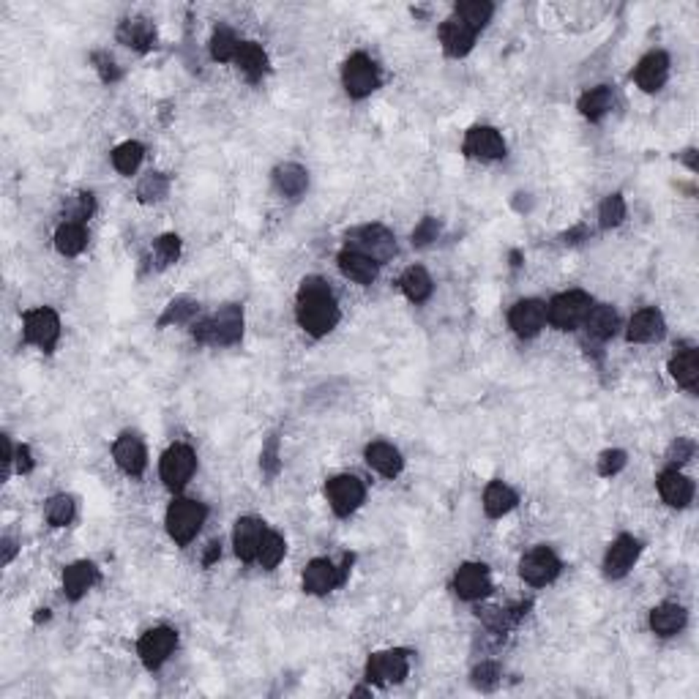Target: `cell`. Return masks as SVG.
<instances>
[{
  "label": "cell",
  "instance_id": "1",
  "mask_svg": "<svg viewBox=\"0 0 699 699\" xmlns=\"http://www.w3.org/2000/svg\"><path fill=\"white\" fill-rule=\"evenodd\" d=\"M298 325L309 337H325L339 322V306L334 292L320 276H306L298 287Z\"/></svg>",
  "mask_w": 699,
  "mask_h": 699
},
{
  "label": "cell",
  "instance_id": "2",
  "mask_svg": "<svg viewBox=\"0 0 699 699\" xmlns=\"http://www.w3.org/2000/svg\"><path fill=\"white\" fill-rule=\"evenodd\" d=\"M192 337L200 342V345H222V347H230V345H238L241 337H243V312L238 304H227L222 306L216 314L205 317V320H197L192 325Z\"/></svg>",
  "mask_w": 699,
  "mask_h": 699
},
{
  "label": "cell",
  "instance_id": "3",
  "mask_svg": "<svg viewBox=\"0 0 699 699\" xmlns=\"http://www.w3.org/2000/svg\"><path fill=\"white\" fill-rule=\"evenodd\" d=\"M205 513H208L205 505L197 500H187V497L172 500L167 508V517H164L170 538L180 546H187L200 533V528L205 522Z\"/></svg>",
  "mask_w": 699,
  "mask_h": 699
},
{
  "label": "cell",
  "instance_id": "4",
  "mask_svg": "<svg viewBox=\"0 0 699 699\" xmlns=\"http://www.w3.org/2000/svg\"><path fill=\"white\" fill-rule=\"evenodd\" d=\"M347 249L369 257V260L383 266L396 254V241L383 225H363V227H355L347 233Z\"/></svg>",
  "mask_w": 699,
  "mask_h": 699
},
{
  "label": "cell",
  "instance_id": "5",
  "mask_svg": "<svg viewBox=\"0 0 699 699\" xmlns=\"http://www.w3.org/2000/svg\"><path fill=\"white\" fill-rule=\"evenodd\" d=\"M591 309H593V298L587 296V292L568 290V292H560V296L552 298L546 317L558 330H571L587 317V312H591Z\"/></svg>",
  "mask_w": 699,
  "mask_h": 699
},
{
  "label": "cell",
  "instance_id": "6",
  "mask_svg": "<svg viewBox=\"0 0 699 699\" xmlns=\"http://www.w3.org/2000/svg\"><path fill=\"white\" fill-rule=\"evenodd\" d=\"M342 83H345V91H347L353 99L372 96V91L380 85L377 66L372 63V58H366L363 52H355V55H350L347 63L342 66Z\"/></svg>",
  "mask_w": 699,
  "mask_h": 699
},
{
  "label": "cell",
  "instance_id": "7",
  "mask_svg": "<svg viewBox=\"0 0 699 699\" xmlns=\"http://www.w3.org/2000/svg\"><path fill=\"white\" fill-rule=\"evenodd\" d=\"M22 330H25V342L36 345L39 350L50 353L55 345H58V337H60V320L52 309L47 306H39V309H30L25 312L22 317Z\"/></svg>",
  "mask_w": 699,
  "mask_h": 699
},
{
  "label": "cell",
  "instance_id": "8",
  "mask_svg": "<svg viewBox=\"0 0 699 699\" xmlns=\"http://www.w3.org/2000/svg\"><path fill=\"white\" fill-rule=\"evenodd\" d=\"M195 467H197V457L189 446H183V443L170 446L162 457V467H159L164 487L172 492L183 489L189 478L195 475Z\"/></svg>",
  "mask_w": 699,
  "mask_h": 699
},
{
  "label": "cell",
  "instance_id": "9",
  "mask_svg": "<svg viewBox=\"0 0 699 699\" xmlns=\"http://www.w3.org/2000/svg\"><path fill=\"white\" fill-rule=\"evenodd\" d=\"M410 672L408 664V653L404 650H385V653H375L366 661V680L377 683V686H391V683H401Z\"/></svg>",
  "mask_w": 699,
  "mask_h": 699
},
{
  "label": "cell",
  "instance_id": "10",
  "mask_svg": "<svg viewBox=\"0 0 699 699\" xmlns=\"http://www.w3.org/2000/svg\"><path fill=\"white\" fill-rule=\"evenodd\" d=\"M325 495H328V503H330V508H334L337 517H350L353 511L361 508V503L366 497V487L355 475H337L328 481Z\"/></svg>",
  "mask_w": 699,
  "mask_h": 699
},
{
  "label": "cell",
  "instance_id": "11",
  "mask_svg": "<svg viewBox=\"0 0 699 699\" xmlns=\"http://www.w3.org/2000/svg\"><path fill=\"white\" fill-rule=\"evenodd\" d=\"M175 645H178V634L172 629H167V625H159V629H151V631L142 634V639L137 642V653H139L145 667L159 670L172 655Z\"/></svg>",
  "mask_w": 699,
  "mask_h": 699
},
{
  "label": "cell",
  "instance_id": "12",
  "mask_svg": "<svg viewBox=\"0 0 699 699\" xmlns=\"http://www.w3.org/2000/svg\"><path fill=\"white\" fill-rule=\"evenodd\" d=\"M560 558L552 552L549 546H536L533 552H528V555L522 558L520 563V574L528 584L533 587H541V584H549L552 579H555L560 574Z\"/></svg>",
  "mask_w": 699,
  "mask_h": 699
},
{
  "label": "cell",
  "instance_id": "13",
  "mask_svg": "<svg viewBox=\"0 0 699 699\" xmlns=\"http://www.w3.org/2000/svg\"><path fill=\"white\" fill-rule=\"evenodd\" d=\"M347 563H350V560H347ZM347 563H345L342 568H337L328 558H314V560L306 566V571H304V591L312 593V596H325V593L334 591V587L345 584L347 571H350Z\"/></svg>",
  "mask_w": 699,
  "mask_h": 699
},
{
  "label": "cell",
  "instance_id": "14",
  "mask_svg": "<svg viewBox=\"0 0 699 699\" xmlns=\"http://www.w3.org/2000/svg\"><path fill=\"white\" fill-rule=\"evenodd\" d=\"M462 151H465V156H470V159L492 162V159H503V156H505V142H503L500 131L492 129V126H473V129L465 134Z\"/></svg>",
  "mask_w": 699,
  "mask_h": 699
},
{
  "label": "cell",
  "instance_id": "15",
  "mask_svg": "<svg viewBox=\"0 0 699 699\" xmlns=\"http://www.w3.org/2000/svg\"><path fill=\"white\" fill-rule=\"evenodd\" d=\"M639 552H642V544H639L634 536H617V538L612 541V546L607 549L604 574H607L609 579H620V576H625V574H629V571L634 568V563H637V558H639Z\"/></svg>",
  "mask_w": 699,
  "mask_h": 699
},
{
  "label": "cell",
  "instance_id": "16",
  "mask_svg": "<svg viewBox=\"0 0 699 699\" xmlns=\"http://www.w3.org/2000/svg\"><path fill=\"white\" fill-rule=\"evenodd\" d=\"M454 591L459 599L465 601H478V599H487L492 593V579H489V571L487 566H478V563H465L459 566L457 576H454Z\"/></svg>",
  "mask_w": 699,
  "mask_h": 699
},
{
  "label": "cell",
  "instance_id": "17",
  "mask_svg": "<svg viewBox=\"0 0 699 699\" xmlns=\"http://www.w3.org/2000/svg\"><path fill=\"white\" fill-rule=\"evenodd\" d=\"M546 322V306L536 298H525V301H517L508 312V325L513 328V334L517 337H536L538 330L544 328Z\"/></svg>",
  "mask_w": 699,
  "mask_h": 699
},
{
  "label": "cell",
  "instance_id": "18",
  "mask_svg": "<svg viewBox=\"0 0 699 699\" xmlns=\"http://www.w3.org/2000/svg\"><path fill=\"white\" fill-rule=\"evenodd\" d=\"M113 459H115V465H118L126 475H131V478H139L142 470H145V465H148L145 443H142L137 434H131V432H126V434H121V437L115 440Z\"/></svg>",
  "mask_w": 699,
  "mask_h": 699
},
{
  "label": "cell",
  "instance_id": "19",
  "mask_svg": "<svg viewBox=\"0 0 699 699\" xmlns=\"http://www.w3.org/2000/svg\"><path fill=\"white\" fill-rule=\"evenodd\" d=\"M263 536H266V528H263L260 520H254V517H241V520L235 522V530H233L235 555H238L243 563L257 560V552H260Z\"/></svg>",
  "mask_w": 699,
  "mask_h": 699
},
{
  "label": "cell",
  "instance_id": "20",
  "mask_svg": "<svg viewBox=\"0 0 699 699\" xmlns=\"http://www.w3.org/2000/svg\"><path fill=\"white\" fill-rule=\"evenodd\" d=\"M667 77H670V58L664 52H647L634 68L637 85L642 91H647V93L658 91L661 85L667 83Z\"/></svg>",
  "mask_w": 699,
  "mask_h": 699
},
{
  "label": "cell",
  "instance_id": "21",
  "mask_svg": "<svg viewBox=\"0 0 699 699\" xmlns=\"http://www.w3.org/2000/svg\"><path fill=\"white\" fill-rule=\"evenodd\" d=\"M658 492L664 497L667 505L672 508H686L694 497V484L683 473H678L675 467L672 470H664L658 475Z\"/></svg>",
  "mask_w": 699,
  "mask_h": 699
},
{
  "label": "cell",
  "instance_id": "22",
  "mask_svg": "<svg viewBox=\"0 0 699 699\" xmlns=\"http://www.w3.org/2000/svg\"><path fill=\"white\" fill-rule=\"evenodd\" d=\"M664 317H661L658 309H642L631 317L629 322V342H637V345H647V342H655L664 337Z\"/></svg>",
  "mask_w": 699,
  "mask_h": 699
},
{
  "label": "cell",
  "instance_id": "23",
  "mask_svg": "<svg viewBox=\"0 0 699 699\" xmlns=\"http://www.w3.org/2000/svg\"><path fill=\"white\" fill-rule=\"evenodd\" d=\"M96 582H99V568L88 560H80V563L68 566L63 571V593H66V599L77 601L91 591Z\"/></svg>",
  "mask_w": 699,
  "mask_h": 699
},
{
  "label": "cell",
  "instance_id": "24",
  "mask_svg": "<svg viewBox=\"0 0 699 699\" xmlns=\"http://www.w3.org/2000/svg\"><path fill=\"white\" fill-rule=\"evenodd\" d=\"M473 42H475V30H470L457 17L446 20L443 25H440V44H443L446 55L462 58V55H467L473 50Z\"/></svg>",
  "mask_w": 699,
  "mask_h": 699
},
{
  "label": "cell",
  "instance_id": "25",
  "mask_svg": "<svg viewBox=\"0 0 699 699\" xmlns=\"http://www.w3.org/2000/svg\"><path fill=\"white\" fill-rule=\"evenodd\" d=\"M688 620V612L680 604H661L650 612V629L658 637H675L683 631V625Z\"/></svg>",
  "mask_w": 699,
  "mask_h": 699
},
{
  "label": "cell",
  "instance_id": "26",
  "mask_svg": "<svg viewBox=\"0 0 699 699\" xmlns=\"http://www.w3.org/2000/svg\"><path fill=\"white\" fill-rule=\"evenodd\" d=\"M339 271L355 284H372L377 279V263L353 249H345L339 254Z\"/></svg>",
  "mask_w": 699,
  "mask_h": 699
},
{
  "label": "cell",
  "instance_id": "27",
  "mask_svg": "<svg viewBox=\"0 0 699 699\" xmlns=\"http://www.w3.org/2000/svg\"><path fill=\"white\" fill-rule=\"evenodd\" d=\"M118 42L137 50V52H145V50L154 47L156 30L148 20H123L118 28Z\"/></svg>",
  "mask_w": 699,
  "mask_h": 699
},
{
  "label": "cell",
  "instance_id": "28",
  "mask_svg": "<svg viewBox=\"0 0 699 699\" xmlns=\"http://www.w3.org/2000/svg\"><path fill=\"white\" fill-rule=\"evenodd\" d=\"M274 183H276V189H279L284 197L296 200V197H301V195L306 192V187H309V172H306L301 164L287 162V164H279V167L274 170Z\"/></svg>",
  "mask_w": 699,
  "mask_h": 699
},
{
  "label": "cell",
  "instance_id": "29",
  "mask_svg": "<svg viewBox=\"0 0 699 699\" xmlns=\"http://www.w3.org/2000/svg\"><path fill=\"white\" fill-rule=\"evenodd\" d=\"M366 462H369V467L377 470L385 478L399 475L401 467H404L401 454L391 443H383V440H377V443H372V446H366Z\"/></svg>",
  "mask_w": 699,
  "mask_h": 699
},
{
  "label": "cell",
  "instance_id": "30",
  "mask_svg": "<svg viewBox=\"0 0 699 699\" xmlns=\"http://www.w3.org/2000/svg\"><path fill=\"white\" fill-rule=\"evenodd\" d=\"M235 63L246 75V80H251V83L263 80V75L268 71V55H266V50L260 44H254V42H243L238 47Z\"/></svg>",
  "mask_w": 699,
  "mask_h": 699
},
{
  "label": "cell",
  "instance_id": "31",
  "mask_svg": "<svg viewBox=\"0 0 699 699\" xmlns=\"http://www.w3.org/2000/svg\"><path fill=\"white\" fill-rule=\"evenodd\" d=\"M670 372L678 380V385H683L688 391H696V385H699V355H696V350H691V347L680 350L670 361Z\"/></svg>",
  "mask_w": 699,
  "mask_h": 699
},
{
  "label": "cell",
  "instance_id": "32",
  "mask_svg": "<svg viewBox=\"0 0 699 699\" xmlns=\"http://www.w3.org/2000/svg\"><path fill=\"white\" fill-rule=\"evenodd\" d=\"M615 104V96L607 85H599V88H591L587 93H582L579 99V113L587 118V121H601Z\"/></svg>",
  "mask_w": 699,
  "mask_h": 699
},
{
  "label": "cell",
  "instance_id": "33",
  "mask_svg": "<svg viewBox=\"0 0 699 699\" xmlns=\"http://www.w3.org/2000/svg\"><path fill=\"white\" fill-rule=\"evenodd\" d=\"M399 287H401L404 296H408V301L424 304V301L432 296V276H429L421 266H413V268H408V271L401 274Z\"/></svg>",
  "mask_w": 699,
  "mask_h": 699
},
{
  "label": "cell",
  "instance_id": "34",
  "mask_svg": "<svg viewBox=\"0 0 699 699\" xmlns=\"http://www.w3.org/2000/svg\"><path fill=\"white\" fill-rule=\"evenodd\" d=\"M513 505H517V492L511 487H505L503 481H492L487 489H484V511L487 517L497 520L503 513H508Z\"/></svg>",
  "mask_w": 699,
  "mask_h": 699
},
{
  "label": "cell",
  "instance_id": "35",
  "mask_svg": "<svg viewBox=\"0 0 699 699\" xmlns=\"http://www.w3.org/2000/svg\"><path fill=\"white\" fill-rule=\"evenodd\" d=\"M492 14H495V6L487 4V0H465V4H457L454 9V17L475 33L492 20Z\"/></svg>",
  "mask_w": 699,
  "mask_h": 699
},
{
  "label": "cell",
  "instance_id": "36",
  "mask_svg": "<svg viewBox=\"0 0 699 699\" xmlns=\"http://www.w3.org/2000/svg\"><path fill=\"white\" fill-rule=\"evenodd\" d=\"M584 328H587V334H591L593 339L604 342L609 339L615 330H617V314L612 306H593L591 312H587L584 317Z\"/></svg>",
  "mask_w": 699,
  "mask_h": 699
},
{
  "label": "cell",
  "instance_id": "37",
  "mask_svg": "<svg viewBox=\"0 0 699 699\" xmlns=\"http://www.w3.org/2000/svg\"><path fill=\"white\" fill-rule=\"evenodd\" d=\"M88 243V233L80 222H66L58 227L55 233V249L63 254V257H75L85 249Z\"/></svg>",
  "mask_w": 699,
  "mask_h": 699
},
{
  "label": "cell",
  "instance_id": "38",
  "mask_svg": "<svg viewBox=\"0 0 699 699\" xmlns=\"http://www.w3.org/2000/svg\"><path fill=\"white\" fill-rule=\"evenodd\" d=\"M142 156H145L142 145L129 139V142L118 145V148L113 151V164H115V170H118L121 175H134L137 167H139V162H142Z\"/></svg>",
  "mask_w": 699,
  "mask_h": 699
},
{
  "label": "cell",
  "instance_id": "39",
  "mask_svg": "<svg viewBox=\"0 0 699 699\" xmlns=\"http://www.w3.org/2000/svg\"><path fill=\"white\" fill-rule=\"evenodd\" d=\"M284 552H287V544H284V538L279 536V533H271V530H266V536H263V544H260V552H257V560H260V566L263 568H276L279 563H282V558H284Z\"/></svg>",
  "mask_w": 699,
  "mask_h": 699
},
{
  "label": "cell",
  "instance_id": "40",
  "mask_svg": "<svg viewBox=\"0 0 699 699\" xmlns=\"http://www.w3.org/2000/svg\"><path fill=\"white\" fill-rule=\"evenodd\" d=\"M167 192H170V178L162 175V172H148L139 180V187H137L139 203H159V200L167 197Z\"/></svg>",
  "mask_w": 699,
  "mask_h": 699
},
{
  "label": "cell",
  "instance_id": "41",
  "mask_svg": "<svg viewBox=\"0 0 699 699\" xmlns=\"http://www.w3.org/2000/svg\"><path fill=\"white\" fill-rule=\"evenodd\" d=\"M44 513H47V522H50V525H55V528H66L71 520H75L77 505H75V500H71L68 495H55V497L47 500Z\"/></svg>",
  "mask_w": 699,
  "mask_h": 699
},
{
  "label": "cell",
  "instance_id": "42",
  "mask_svg": "<svg viewBox=\"0 0 699 699\" xmlns=\"http://www.w3.org/2000/svg\"><path fill=\"white\" fill-rule=\"evenodd\" d=\"M238 47H241V42L235 39V33L230 30V28H216V33H213V39H210V55H213V60H235V55H238Z\"/></svg>",
  "mask_w": 699,
  "mask_h": 699
},
{
  "label": "cell",
  "instance_id": "43",
  "mask_svg": "<svg viewBox=\"0 0 699 699\" xmlns=\"http://www.w3.org/2000/svg\"><path fill=\"white\" fill-rule=\"evenodd\" d=\"M197 314V304L192 298H175L170 301V306L164 309V314L159 317V328L167 325H187L192 322V317Z\"/></svg>",
  "mask_w": 699,
  "mask_h": 699
},
{
  "label": "cell",
  "instance_id": "44",
  "mask_svg": "<svg viewBox=\"0 0 699 699\" xmlns=\"http://www.w3.org/2000/svg\"><path fill=\"white\" fill-rule=\"evenodd\" d=\"M178 254H180V238L178 235H162L156 243H154V263L156 268H167L178 260Z\"/></svg>",
  "mask_w": 699,
  "mask_h": 699
},
{
  "label": "cell",
  "instance_id": "45",
  "mask_svg": "<svg viewBox=\"0 0 699 699\" xmlns=\"http://www.w3.org/2000/svg\"><path fill=\"white\" fill-rule=\"evenodd\" d=\"M623 218H625V203H623V197H620V195H609V197L601 203V208H599V222H601V227H604V230L617 227Z\"/></svg>",
  "mask_w": 699,
  "mask_h": 699
},
{
  "label": "cell",
  "instance_id": "46",
  "mask_svg": "<svg viewBox=\"0 0 699 699\" xmlns=\"http://www.w3.org/2000/svg\"><path fill=\"white\" fill-rule=\"evenodd\" d=\"M497 683H500V667L492 664V661H487V664L473 670V686H475V688L492 691V688H497Z\"/></svg>",
  "mask_w": 699,
  "mask_h": 699
},
{
  "label": "cell",
  "instance_id": "47",
  "mask_svg": "<svg viewBox=\"0 0 699 699\" xmlns=\"http://www.w3.org/2000/svg\"><path fill=\"white\" fill-rule=\"evenodd\" d=\"M93 213V195H77V197H71L68 208H66V216L68 218H75V222H85V218Z\"/></svg>",
  "mask_w": 699,
  "mask_h": 699
},
{
  "label": "cell",
  "instance_id": "48",
  "mask_svg": "<svg viewBox=\"0 0 699 699\" xmlns=\"http://www.w3.org/2000/svg\"><path fill=\"white\" fill-rule=\"evenodd\" d=\"M437 235H440L437 218L426 216V218H421V225L413 230V246H429L432 241H437Z\"/></svg>",
  "mask_w": 699,
  "mask_h": 699
},
{
  "label": "cell",
  "instance_id": "49",
  "mask_svg": "<svg viewBox=\"0 0 699 699\" xmlns=\"http://www.w3.org/2000/svg\"><path fill=\"white\" fill-rule=\"evenodd\" d=\"M260 465L268 475H276L279 473V437L271 434L268 443L263 446V454H260Z\"/></svg>",
  "mask_w": 699,
  "mask_h": 699
},
{
  "label": "cell",
  "instance_id": "50",
  "mask_svg": "<svg viewBox=\"0 0 699 699\" xmlns=\"http://www.w3.org/2000/svg\"><path fill=\"white\" fill-rule=\"evenodd\" d=\"M625 467V454L623 451H604L599 459V475L609 478L615 473H620Z\"/></svg>",
  "mask_w": 699,
  "mask_h": 699
},
{
  "label": "cell",
  "instance_id": "51",
  "mask_svg": "<svg viewBox=\"0 0 699 699\" xmlns=\"http://www.w3.org/2000/svg\"><path fill=\"white\" fill-rule=\"evenodd\" d=\"M93 63H96V68H99V75H101V80L104 83H115L118 77H121V68H118V63L109 58V55H104V52H96L93 55Z\"/></svg>",
  "mask_w": 699,
  "mask_h": 699
},
{
  "label": "cell",
  "instance_id": "52",
  "mask_svg": "<svg viewBox=\"0 0 699 699\" xmlns=\"http://www.w3.org/2000/svg\"><path fill=\"white\" fill-rule=\"evenodd\" d=\"M694 457V443L686 437H678L675 443L670 446V462L672 465H686Z\"/></svg>",
  "mask_w": 699,
  "mask_h": 699
},
{
  "label": "cell",
  "instance_id": "53",
  "mask_svg": "<svg viewBox=\"0 0 699 699\" xmlns=\"http://www.w3.org/2000/svg\"><path fill=\"white\" fill-rule=\"evenodd\" d=\"M17 470H20V473H30V470H33V457H30V449H28V446H20V449H17Z\"/></svg>",
  "mask_w": 699,
  "mask_h": 699
},
{
  "label": "cell",
  "instance_id": "54",
  "mask_svg": "<svg viewBox=\"0 0 699 699\" xmlns=\"http://www.w3.org/2000/svg\"><path fill=\"white\" fill-rule=\"evenodd\" d=\"M216 558H222V546H218L216 541H210V544H208V555H205V560H203V563H205V566H210Z\"/></svg>",
  "mask_w": 699,
  "mask_h": 699
},
{
  "label": "cell",
  "instance_id": "55",
  "mask_svg": "<svg viewBox=\"0 0 699 699\" xmlns=\"http://www.w3.org/2000/svg\"><path fill=\"white\" fill-rule=\"evenodd\" d=\"M14 555H17V546H14V541H12V538H4V563H12V560H14Z\"/></svg>",
  "mask_w": 699,
  "mask_h": 699
},
{
  "label": "cell",
  "instance_id": "56",
  "mask_svg": "<svg viewBox=\"0 0 699 699\" xmlns=\"http://www.w3.org/2000/svg\"><path fill=\"white\" fill-rule=\"evenodd\" d=\"M582 235H584V227H576V230L566 233V243H576V238H582Z\"/></svg>",
  "mask_w": 699,
  "mask_h": 699
},
{
  "label": "cell",
  "instance_id": "57",
  "mask_svg": "<svg viewBox=\"0 0 699 699\" xmlns=\"http://www.w3.org/2000/svg\"><path fill=\"white\" fill-rule=\"evenodd\" d=\"M683 162H686V164H688L691 170H696V162H694V151H686V154H683Z\"/></svg>",
  "mask_w": 699,
  "mask_h": 699
}]
</instances>
